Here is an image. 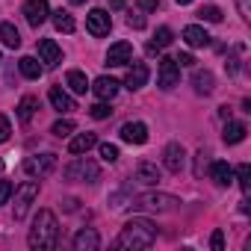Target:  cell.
<instances>
[{
    "label": "cell",
    "mask_w": 251,
    "mask_h": 251,
    "mask_svg": "<svg viewBox=\"0 0 251 251\" xmlns=\"http://www.w3.org/2000/svg\"><path fill=\"white\" fill-rule=\"evenodd\" d=\"M157 242V225L151 222V219H130L127 225L121 227V233L115 236V248H133V251H139V248H151Z\"/></svg>",
    "instance_id": "cell-1"
},
{
    "label": "cell",
    "mask_w": 251,
    "mask_h": 251,
    "mask_svg": "<svg viewBox=\"0 0 251 251\" xmlns=\"http://www.w3.org/2000/svg\"><path fill=\"white\" fill-rule=\"evenodd\" d=\"M56 239H59V225H56V216L50 210H39L33 227H30V248H56Z\"/></svg>",
    "instance_id": "cell-2"
},
{
    "label": "cell",
    "mask_w": 251,
    "mask_h": 251,
    "mask_svg": "<svg viewBox=\"0 0 251 251\" xmlns=\"http://www.w3.org/2000/svg\"><path fill=\"white\" fill-rule=\"evenodd\" d=\"M65 177L68 180H89V183H95V180H100V169H98V163H92L86 157H77L71 166H65Z\"/></svg>",
    "instance_id": "cell-3"
},
{
    "label": "cell",
    "mask_w": 251,
    "mask_h": 251,
    "mask_svg": "<svg viewBox=\"0 0 251 251\" xmlns=\"http://www.w3.org/2000/svg\"><path fill=\"white\" fill-rule=\"evenodd\" d=\"M177 204H180V201H177L175 195H163V192H148V195H139L133 207H139V210H157V213H169V210H175Z\"/></svg>",
    "instance_id": "cell-4"
},
{
    "label": "cell",
    "mask_w": 251,
    "mask_h": 251,
    "mask_svg": "<svg viewBox=\"0 0 251 251\" xmlns=\"http://www.w3.org/2000/svg\"><path fill=\"white\" fill-rule=\"evenodd\" d=\"M53 169H56V154H36V157H27L24 163V172L30 177H48Z\"/></svg>",
    "instance_id": "cell-5"
},
{
    "label": "cell",
    "mask_w": 251,
    "mask_h": 251,
    "mask_svg": "<svg viewBox=\"0 0 251 251\" xmlns=\"http://www.w3.org/2000/svg\"><path fill=\"white\" fill-rule=\"evenodd\" d=\"M36 195H39V183L36 180H27V183L18 186V192H15V222H21L27 216V210H30Z\"/></svg>",
    "instance_id": "cell-6"
},
{
    "label": "cell",
    "mask_w": 251,
    "mask_h": 251,
    "mask_svg": "<svg viewBox=\"0 0 251 251\" xmlns=\"http://www.w3.org/2000/svg\"><path fill=\"white\" fill-rule=\"evenodd\" d=\"M86 30L95 36V39H103L109 30H112V21H109V12L106 9H92L86 15Z\"/></svg>",
    "instance_id": "cell-7"
},
{
    "label": "cell",
    "mask_w": 251,
    "mask_h": 251,
    "mask_svg": "<svg viewBox=\"0 0 251 251\" xmlns=\"http://www.w3.org/2000/svg\"><path fill=\"white\" fill-rule=\"evenodd\" d=\"M177 80H180V65H177L175 59L163 56V59H160V74H157V86H160V89H175Z\"/></svg>",
    "instance_id": "cell-8"
},
{
    "label": "cell",
    "mask_w": 251,
    "mask_h": 251,
    "mask_svg": "<svg viewBox=\"0 0 251 251\" xmlns=\"http://www.w3.org/2000/svg\"><path fill=\"white\" fill-rule=\"evenodd\" d=\"M50 15V6H48V0H27L24 3V18L30 27H42Z\"/></svg>",
    "instance_id": "cell-9"
},
{
    "label": "cell",
    "mask_w": 251,
    "mask_h": 251,
    "mask_svg": "<svg viewBox=\"0 0 251 251\" xmlns=\"http://www.w3.org/2000/svg\"><path fill=\"white\" fill-rule=\"evenodd\" d=\"M163 163H166L169 172L177 175V172L186 166V151H183V145H180V142H169L166 151H163Z\"/></svg>",
    "instance_id": "cell-10"
},
{
    "label": "cell",
    "mask_w": 251,
    "mask_h": 251,
    "mask_svg": "<svg viewBox=\"0 0 251 251\" xmlns=\"http://www.w3.org/2000/svg\"><path fill=\"white\" fill-rule=\"evenodd\" d=\"M133 62V45L130 42H115L109 50H106V65H127Z\"/></svg>",
    "instance_id": "cell-11"
},
{
    "label": "cell",
    "mask_w": 251,
    "mask_h": 251,
    "mask_svg": "<svg viewBox=\"0 0 251 251\" xmlns=\"http://www.w3.org/2000/svg\"><path fill=\"white\" fill-rule=\"evenodd\" d=\"M121 139L130 142V145H145L148 142V127L142 121H127V124H121Z\"/></svg>",
    "instance_id": "cell-12"
},
{
    "label": "cell",
    "mask_w": 251,
    "mask_h": 251,
    "mask_svg": "<svg viewBox=\"0 0 251 251\" xmlns=\"http://www.w3.org/2000/svg\"><path fill=\"white\" fill-rule=\"evenodd\" d=\"M39 56H42V62H45L48 68H56V65L62 62V50H59V45H56L53 39H42V42H39Z\"/></svg>",
    "instance_id": "cell-13"
},
{
    "label": "cell",
    "mask_w": 251,
    "mask_h": 251,
    "mask_svg": "<svg viewBox=\"0 0 251 251\" xmlns=\"http://www.w3.org/2000/svg\"><path fill=\"white\" fill-rule=\"evenodd\" d=\"M183 42H186L189 48H207V45H210V36H207L204 27L189 24V27H183Z\"/></svg>",
    "instance_id": "cell-14"
},
{
    "label": "cell",
    "mask_w": 251,
    "mask_h": 251,
    "mask_svg": "<svg viewBox=\"0 0 251 251\" xmlns=\"http://www.w3.org/2000/svg\"><path fill=\"white\" fill-rule=\"evenodd\" d=\"M100 100H112L115 95H118V80H112V77H98L95 80V86H89Z\"/></svg>",
    "instance_id": "cell-15"
},
{
    "label": "cell",
    "mask_w": 251,
    "mask_h": 251,
    "mask_svg": "<svg viewBox=\"0 0 251 251\" xmlns=\"http://www.w3.org/2000/svg\"><path fill=\"white\" fill-rule=\"evenodd\" d=\"M98 245H100V236H98L95 227H83V230L74 236V248H77V251H95Z\"/></svg>",
    "instance_id": "cell-16"
},
{
    "label": "cell",
    "mask_w": 251,
    "mask_h": 251,
    "mask_svg": "<svg viewBox=\"0 0 251 251\" xmlns=\"http://www.w3.org/2000/svg\"><path fill=\"white\" fill-rule=\"evenodd\" d=\"M148 83V65L145 62H133V68L127 71V77H124V86L127 89H142Z\"/></svg>",
    "instance_id": "cell-17"
},
{
    "label": "cell",
    "mask_w": 251,
    "mask_h": 251,
    "mask_svg": "<svg viewBox=\"0 0 251 251\" xmlns=\"http://www.w3.org/2000/svg\"><path fill=\"white\" fill-rule=\"evenodd\" d=\"M136 180H139V183L154 186V183H160V180H163V172H160L154 163H148V160H145V163H139V166H136Z\"/></svg>",
    "instance_id": "cell-18"
},
{
    "label": "cell",
    "mask_w": 251,
    "mask_h": 251,
    "mask_svg": "<svg viewBox=\"0 0 251 251\" xmlns=\"http://www.w3.org/2000/svg\"><path fill=\"white\" fill-rule=\"evenodd\" d=\"M48 98H50V103H53V109H59V112H71V109H77V103H74V98H71L68 92H62L59 86H53Z\"/></svg>",
    "instance_id": "cell-19"
},
{
    "label": "cell",
    "mask_w": 251,
    "mask_h": 251,
    "mask_svg": "<svg viewBox=\"0 0 251 251\" xmlns=\"http://www.w3.org/2000/svg\"><path fill=\"white\" fill-rule=\"evenodd\" d=\"M210 177H213L219 186H230V183H233V169H230L225 160H216V163L210 166Z\"/></svg>",
    "instance_id": "cell-20"
},
{
    "label": "cell",
    "mask_w": 251,
    "mask_h": 251,
    "mask_svg": "<svg viewBox=\"0 0 251 251\" xmlns=\"http://www.w3.org/2000/svg\"><path fill=\"white\" fill-rule=\"evenodd\" d=\"M245 133H248V127H245L242 121H227L225 124V142L227 145H239L245 139Z\"/></svg>",
    "instance_id": "cell-21"
},
{
    "label": "cell",
    "mask_w": 251,
    "mask_h": 251,
    "mask_svg": "<svg viewBox=\"0 0 251 251\" xmlns=\"http://www.w3.org/2000/svg\"><path fill=\"white\" fill-rule=\"evenodd\" d=\"M36 109H39V98H36V95H24L21 103H18V118L27 124V121H33Z\"/></svg>",
    "instance_id": "cell-22"
},
{
    "label": "cell",
    "mask_w": 251,
    "mask_h": 251,
    "mask_svg": "<svg viewBox=\"0 0 251 251\" xmlns=\"http://www.w3.org/2000/svg\"><path fill=\"white\" fill-rule=\"evenodd\" d=\"M95 145H98V136H95V133H80V136L71 139L68 151H71V154H86V151L95 148Z\"/></svg>",
    "instance_id": "cell-23"
},
{
    "label": "cell",
    "mask_w": 251,
    "mask_h": 251,
    "mask_svg": "<svg viewBox=\"0 0 251 251\" xmlns=\"http://www.w3.org/2000/svg\"><path fill=\"white\" fill-rule=\"evenodd\" d=\"M65 83L71 86L74 95H86V89H89V80H86L83 71H68V74H65Z\"/></svg>",
    "instance_id": "cell-24"
},
{
    "label": "cell",
    "mask_w": 251,
    "mask_h": 251,
    "mask_svg": "<svg viewBox=\"0 0 251 251\" xmlns=\"http://www.w3.org/2000/svg\"><path fill=\"white\" fill-rule=\"evenodd\" d=\"M21 74L24 77H30V80H39L42 77V65H39V59L36 56H21Z\"/></svg>",
    "instance_id": "cell-25"
},
{
    "label": "cell",
    "mask_w": 251,
    "mask_h": 251,
    "mask_svg": "<svg viewBox=\"0 0 251 251\" xmlns=\"http://www.w3.org/2000/svg\"><path fill=\"white\" fill-rule=\"evenodd\" d=\"M192 86H195V92L210 95V92H213V74H210V71H195V74H192Z\"/></svg>",
    "instance_id": "cell-26"
},
{
    "label": "cell",
    "mask_w": 251,
    "mask_h": 251,
    "mask_svg": "<svg viewBox=\"0 0 251 251\" xmlns=\"http://www.w3.org/2000/svg\"><path fill=\"white\" fill-rule=\"evenodd\" d=\"M0 42H3L6 48H21V36H18V30L12 27V24H0Z\"/></svg>",
    "instance_id": "cell-27"
},
{
    "label": "cell",
    "mask_w": 251,
    "mask_h": 251,
    "mask_svg": "<svg viewBox=\"0 0 251 251\" xmlns=\"http://www.w3.org/2000/svg\"><path fill=\"white\" fill-rule=\"evenodd\" d=\"M53 27H56L59 33H74L77 24H74V18H71L65 9H56V12H53Z\"/></svg>",
    "instance_id": "cell-28"
},
{
    "label": "cell",
    "mask_w": 251,
    "mask_h": 251,
    "mask_svg": "<svg viewBox=\"0 0 251 251\" xmlns=\"http://www.w3.org/2000/svg\"><path fill=\"white\" fill-rule=\"evenodd\" d=\"M169 45H172V30H169V27H160V30L154 33V39H151L148 50L154 53V50H163V48H169Z\"/></svg>",
    "instance_id": "cell-29"
},
{
    "label": "cell",
    "mask_w": 251,
    "mask_h": 251,
    "mask_svg": "<svg viewBox=\"0 0 251 251\" xmlns=\"http://www.w3.org/2000/svg\"><path fill=\"white\" fill-rule=\"evenodd\" d=\"M239 186H242V192H245V195L251 192V166H248V163H242V166H239Z\"/></svg>",
    "instance_id": "cell-30"
},
{
    "label": "cell",
    "mask_w": 251,
    "mask_h": 251,
    "mask_svg": "<svg viewBox=\"0 0 251 251\" xmlns=\"http://www.w3.org/2000/svg\"><path fill=\"white\" fill-rule=\"evenodd\" d=\"M71 130H74V121H56L53 127H50V133H53V136H59V139H62V136H68Z\"/></svg>",
    "instance_id": "cell-31"
},
{
    "label": "cell",
    "mask_w": 251,
    "mask_h": 251,
    "mask_svg": "<svg viewBox=\"0 0 251 251\" xmlns=\"http://www.w3.org/2000/svg\"><path fill=\"white\" fill-rule=\"evenodd\" d=\"M198 15H201L204 21H210V24H219V21H222V9H216V6H204Z\"/></svg>",
    "instance_id": "cell-32"
},
{
    "label": "cell",
    "mask_w": 251,
    "mask_h": 251,
    "mask_svg": "<svg viewBox=\"0 0 251 251\" xmlns=\"http://www.w3.org/2000/svg\"><path fill=\"white\" fill-rule=\"evenodd\" d=\"M89 115L92 118H109L112 109H109V103H95V106H89Z\"/></svg>",
    "instance_id": "cell-33"
},
{
    "label": "cell",
    "mask_w": 251,
    "mask_h": 251,
    "mask_svg": "<svg viewBox=\"0 0 251 251\" xmlns=\"http://www.w3.org/2000/svg\"><path fill=\"white\" fill-rule=\"evenodd\" d=\"M100 157H103V163H115V160H118V148L109 145V142H103V145H100Z\"/></svg>",
    "instance_id": "cell-34"
},
{
    "label": "cell",
    "mask_w": 251,
    "mask_h": 251,
    "mask_svg": "<svg viewBox=\"0 0 251 251\" xmlns=\"http://www.w3.org/2000/svg\"><path fill=\"white\" fill-rule=\"evenodd\" d=\"M9 133H12V127H9V118L0 112V142H6L9 139Z\"/></svg>",
    "instance_id": "cell-35"
},
{
    "label": "cell",
    "mask_w": 251,
    "mask_h": 251,
    "mask_svg": "<svg viewBox=\"0 0 251 251\" xmlns=\"http://www.w3.org/2000/svg\"><path fill=\"white\" fill-rule=\"evenodd\" d=\"M9 195H12V183L9 180H0V204H6Z\"/></svg>",
    "instance_id": "cell-36"
},
{
    "label": "cell",
    "mask_w": 251,
    "mask_h": 251,
    "mask_svg": "<svg viewBox=\"0 0 251 251\" xmlns=\"http://www.w3.org/2000/svg\"><path fill=\"white\" fill-rule=\"evenodd\" d=\"M136 3H139V9H145V12L160 9V0H136Z\"/></svg>",
    "instance_id": "cell-37"
},
{
    "label": "cell",
    "mask_w": 251,
    "mask_h": 251,
    "mask_svg": "<svg viewBox=\"0 0 251 251\" xmlns=\"http://www.w3.org/2000/svg\"><path fill=\"white\" fill-rule=\"evenodd\" d=\"M175 62H177V65H183V68H189V65H195V59H192V53H177V56H175Z\"/></svg>",
    "instance_id": "cell-38"
},
{
    "label": "cell",
    "mask_w": 251,
    "mask_h": 251,
    "mask_svg": "<svg viewBox=\"0 0 251 251\" xmlns=\"http://www.w3.org/2000/svg\"><path fill=\"white\" fill-rule=\"evenodd\" d=\"M210 245H213V251H222V248H225V236H222V230H216V233H213Z\"/></svg>",
    "instance_id": "cell-39"
},
{
    "label": "cell",
    "mask_w": 251,
    "mask_h": 251,
    "mask_svg": "<svg viewBox=\"0 0 251 251\" xmlns=\"http://www.w3.org/2000/svg\"><path fill=\"white\" fill-rule=\"evenodd\" d=\"M127 24H130L133 30H142V27H145V18H142V15H130V18H127Z\"/></svg>",
    "instance_id": "cell-40"
},
{
    "label": "cell",
    "mask_w": 251,
    "mask_h": 251,
    "mask_svg": "<svg viewBox=\"0 0 251 251\" xmlns=\"http://www.w3.org/2000/svg\"><path fill=\"white\" fill-rule=\"evenodd\" d=\"M239 3V12H242V18H251V6H248V0H236Z\"/></svg>",
    "instance_id": "cell-41"
},
{
    "label": "cell",
    "mask_w": 251,
    "mask_h": 251,
    "mask_svg": "<svg viewBox=\"0 0 251 251\" xmlns=\"http://www.w3.org/2000/svg\"><path fill=\"white\" fill-rule=\"evenodd\" d=\"M109 6H112V9H121V6H124V0H109Z\"/></svg>",
    "instance_id": "cell-42"
},
{
    "label": "cell",
    "mask_w": 251,
    "mask_h": 251,
    "mask_svg": "<svg viewBox=\"0 0 251 251\" xmlns=\"http://www.w3.org/2000/svg\"><path fill=\"white\" fill-rule=\"evenodd\" d=\"M177 3H180V6H186V3H192V0H177Z\"/></svg>",
    "instance_id": "cell-43"
},
{
    "label": "cell",
    "mask_w": 251,
    "mask_h": 251,
    "mask_svg": "<svg viewBox=\"0 0 251 251\" xmlns=\"http://www.w3.org/2000/svg\"><path fill=\"white\" fill-rule=\"evenodd\" d=\"M71 3H83V0H71Z\"/></svg>",
    "instance_id": "cell-44"
},
{
    "label": "cell",
    "mask_w": 251,
    "mask_h": 251,
    "mask_svg": "<svg viewBox=\"0 0 251 251\" xmlns=\"http://www.w3.org/2000/svg\"><path fill=\"white\" fill-rule=\"evenodd\" d=\"M0 172H3V160H0Z\"/></svg>",
    "instance_id": "cell-45"
}]
</instances>
